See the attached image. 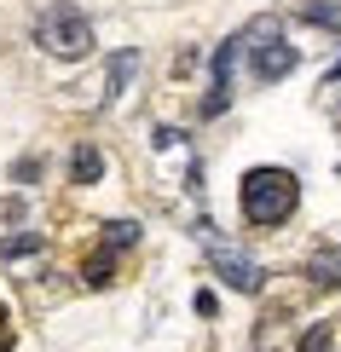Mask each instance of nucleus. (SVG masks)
<instances>
[{
  "mask_svg": "<svg viewBox=\"0 0 341 352\" xmlns=\"http://www.w3.org/2000/svg\"><path fill=\"white\" fill-rule=\"evenodd\" d=\"M255 35H260V47H255V76H260V81H284L289 69H295V47H289V41H278L272 23H255Z\"/></svg>",
  "mask_w": 341,
  "mask_h": 352,
  "instance_id": "obj_3",
  "label": "nucleus"
},
{
  "mask_svg": "<svg viewBox=\"0 0 341 352\" xmlns=\"http://www.w3.org/2000/svg\"><path fill=\"white\" fill-rule=\"evenodd\" d=\"M295 202H301L295 173H284V168L243 173V214H249V226H284V219L295 214Z\"/></svg>",
  "mask_w": 341,
  "mask_h": 352,
  "instance_id": "obj_1",
  "label": "nucleus"
},
{
  "mask_svg": "<svg viewBox=\"0 0 341 352\" xmlns=\"http://www.w3.org/2000/svg\"><path fill=\"white\" fill-rule=\"evenodd\" d=\"M133 69H139V52H133V47H127V52H116V64H110V98L133 81Z\"/></svg>",
  "mask_w": 341,
  "mask_h": 352,
  "instance_id": "obj_8",
  "label": "nucleus"
},
{
  "mask_svg": "<svg viewBox=\"0 0 341 352\" xmlns=\"http://www.w3.org/2000/svg\"><path fill=\"white\" fill-rule=\"evenodd\" d=\"M105 243L110 248H133V243H139V226H133V219H116V226L105 231Z\"/></svg>",
  "mask_w": 341,
  "mask_h": 352,
  "instance_id": "obj_9",
  "label": "nucleus"
},
{
  "mask_svg": "<svg viewBox=\"0 0 341 352\" xmlns=\"http://www.w3.org/2000/svg\"><path fill=\"white\" fill-rule=\"evenodd\" d=\"M35 41L52 58H87V52H93V23H87L76 6H52L47 18L35 23Z\"/></svg>",
  "mask_w": 341,
  "mask_h": 352,
  "instance_id": "obj_2",
  "label": "nucleus"
},
{
  "mask_svg": "<svg viewBox=\"0 0 341 352\" xmlns=\"http://www.w3.org/2000/svg\"><path fill=\"white\" fill-rule=\"evenodd\" d=\"M41 237H6V254H35Z\"/></svg>",
  "mask_w": 341,
  "mask_h": 352,
  "instance_id": "obj_12",
  "label": "nucleus"
},
{
  "mask_svg": "<svg viewBox=\"0 0 341 352\" xmlns=\"http://www.w3.org/2000/svg\"><path fill=\"white\" fill-rule=\"evenodd\" d=\"M301 18L318 23V29H341V6H330V0H301Z\"/></svg>",
  "mask_w": 341,
  "mask_h": 352,
  "instance_id": "obj_7",
  "label": "nucleus"
},
{
  "mask_svg": "<svg viewBox=\"0 0 341 352\" xmlns=\"http://www.w3.org/2000/svg\"><path fill=\"white\" fill-rule=\"evenodd\" d=\"M209 254H214V266H220V277H226L231 289H243V295H255V289H260V266L249 254H237V248L214 243V237H209Z\"/></svg>",
  "mask_w": 341,
  "mask_h": 352,
  "instance_id": "obj_4",
  "label": "nucleus"
},
{
  "mask_svg": "<svg viewBox=\"0 0 341 352\" xmlns=\"http://www.w3.org/2000/svg\"><path fill=\"white\" fill-rule=\"evenodd\" d=\"M301 352H330V329H324V324H313V329L301 335Z\"/></svg>",
  "mask_w": 341,
  "mask_h": 352,
  "instance_id": "obj_10",
  "label": "nucleus"
},
{
  "mask_svg": "<svg viewBox=\"0 0 341 352\" xmlns=\"http://www.w3.org/2000/svg\"><path fill=\"white\" fill-rule=\"evenodd\" d=\"M307 277H313L318 289H341V248H318V254L307 260Z\"/></svg>",
  "mask_w": 341,
  "mask_h": 352,
  "instance_id": "obj_5",
  "label": "nucleus"
},
{
  "mask_svg": "<svg viewBox=\"0 0 341 352\" xmlns=\"http://www.w3.org/2000/svg\"><path fill=\"white\" fill-rule=\"evenodd\" d=\"M99 173H105V156H99L93 144H81V151L70 156V179H76V185H93Z\"/></svg>",
  "mask_w": 341,
  "mask_h": 352,
  "instance_id": "obj_6",
  "label": "nucleus"
},
{
  "mask_svg": "<svg viewBox=\"0 0 341 352\" xmlns=\"http://www.w3.org/2000/svg\"><path fill=\"white\" fill-rule=\"evenodd\" d=\"M110 254H116V248H105V254L87 266V283H110Z\"/></svg>",
  "mask_w": 341,
  "mask_h": 352,
  "instance_id": "obj_11",
  "label": "nucleus"
}]
</instances>
